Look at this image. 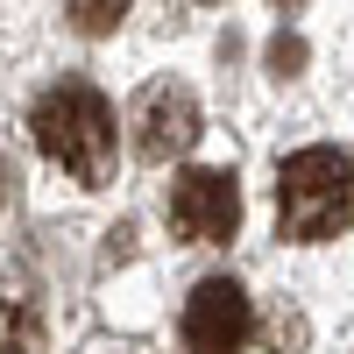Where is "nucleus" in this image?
I'll list each match as a JSON object with an SVG mask.
<instances>
[{
  "label": "nucleus",
  "mask_w": 354,
  "mask_h": 354,
  "mask_svg": "<svg viewBox=\"0 0 354 354\" xmlns=\"http://www.w3.org/2000/svg\"><path fill=\"white\" fill-rule=\"evenodd\" d=\"M28 128H36V149L57 170H71L78 185H106V170H113V106L85 78L50 85L36 100V113H28Z\"/></svg>",
  "instance_id": "obj_1"
},
{
  "label": "nucleus",
  "mask_w": 354,
  "mask_h": 354,
  "mask_svg": "<svg viewBox=\"0 0 354 354\" xmlns=\"http://www.w3.org/2000/svg\"><path fill=\"white\" fill-rule=\"evenodd\" d=\"M298 64H305V43H298V36H277V43H270V71H277V78H298Z\"/></svg>",
  "instance_id": "obj_8"
},
{
  "label": "nucleus",
  "mask_w": 354,
  "mask_h": 354,
  "mask_svg": "<svg viewBox=\"0 0 354 354\" xmlns=\"http://www.w3.org/2000/svg\"><path fill=\"white\" fill-rule=\"evenodd\" d=\"M277 227H283V241H333V234H347V149L319 142V149L283 156Z\"/></svg>",
  "instance_id": "obj_2"
},
{
  "label": "nucleus",
  "mask_w": 354,
  "mask_h": 354,
  "mask_svg": "<svg viewBox=\"0 0 354 354\" xmlns=\"http://www.w3.org/2000/svg\"><path fill=\"white\" fill-rule=\"evenodd\" d=\"M128 128H135V156L142 163H170V156H185L192 142H198V93L192 85H177V78H156V85H142L135 106H128Z\"/></svg>",
  "instance_id": "obj_3"
},
{
  "label": "nucleus",
  "mask_w": 354,
  "mask_h": 354,
  "mask_svg": "<svg viewBox=\"0 0 354 354\" xmlns=\"http://www.w3.org/2000/svg\"><path fill=\"white\" fill-rule=\"evenodd\" d=\"M43 340V298L28 270H0V354H36Z\"/></svg>",
  "instance_id": "obj_6"
},
{
  "label": "nucleus",
  "mask_w": 354,
  "mask_h": 354,
  "mask_svg": "<svg viewBox=\"0 0 354 354\" xmlns=\"http://www.w3.org/2000/svg\"><path fill=\"white\" fill-rule=\"evenodd\" d=\"M0 205H8V163H0Z\"/></svg>",
  "instance_id": "obj_10"
},
{
  "label": "nucleus",
  "mask_w": 354,
  "mask_h": 354,
  "mask_svg": "<svg viewBox=\"0 0 354 354\" xmlns=\"http://www.w3.org/2000/svg\"><path fill=\"white\" fill-rule=\"evenodd\" d=\"M298 8H305V0H277V15H298Z\"/></svg>",
  "instance_id": "obj_9"
},
{
  "label": "nucleus",
  "mask_w": 354,
  "mask_h": 354,
  "mask_svg": "<svg viewBox=\"0 0 354 354\" xmlns=\"http://www.w3.org/2000/svg\"><path fill=\"white\" fill-rule=\"evenodd\" d=\"M128 8H135V0H71V21L85 28V36H106V28L121 21Z\"/></svg>",
  "instance_id": "obj_7"
},
{
  "label": "nucleus",
  "mask_w": 354,
  "mask_h": 354,
  "mask_svg": "<svg viewBox=\"0 0 354 354\" xmlns=\"http://www.w3.org/2000/svg\"><path fill=\"white\" fill-rule=\"evenodd\" d=\"M177 333H185V354H241L248 333H255V305H248V290L234 283V277H205L192 298H185Z\"/></svg>",
  "instance_id": "obj_5"
},
{
  "label": "nucleus",
  "mask_w": 354,
  "mask_h": 354,
  "mask_svg": "<svg viewBox=\"0 0 354 354\" xmlns=\"http://www.w3.org/2000/svg\"><path fill=\"white\" fill-rule=\"evenodd\" d=\"M234 227H241V185H234V170H185L170 185V234L177 241H234Z\"/></svg>",
  "instance_id": "obj_4"
}]
</instances>
